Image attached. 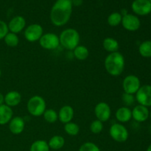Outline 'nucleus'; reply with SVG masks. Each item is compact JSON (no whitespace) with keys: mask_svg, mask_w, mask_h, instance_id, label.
<instances>
[{"mask_svg":"<svg viewBox=\"0 0 151 151\" xmlns=\"http://www.w3.org/2000/svg\"><path fill=\"white\" fill-rule=\"evenodd\" d=\"M9 130L14 135H19L24 131L25 128V121L22 116H13L8 123Z\"/></svg>","mask_w":151,"mask_h":151,"instance_id":"nucleus-15","label":"nucleus"},{"mask_svg":"<svg viewBox=\"0 0 151 151\" xmlns=\"http://www.w3.org/2000/svg\"><path fill=\"white\" fill-rule=\"evenodd\" d=\"M72 0H56L50 10L52 24L56 27L66 25L72 16Z\"/></svg>","mask_w":151,"mask_h":151,"instance_id":"nucleus-1","label":"nucleus"},{"mask_svg":"<svg viewBox=\"0 0 151 151\" xmlns=\"http://www.w3.org/2000/svg\"><path fill=\"white\" fill-rule=\"evenodd\" d=\"M13 117V111L12 108L7 105L0 106V125H7Z\"/></svg>","mask_w":151,"mask_h":151,"instance_id":"nucleus-19","label":"nucleus"},{"mask_svg":"<svg viewBox=\"0 0 151 151\" xmlns=\"http://www.w3.org/2000/svg\"><path fill=\"white\" fill-rule=\"evenodd\" d=\"M38 41L40 46L47 50H56L60 45L59 36L54 32L44 33Z\"/></svg>","mask_w":151,"mask_h":151,"instance_id":"nucleus-6","label":"nucleus"},{"mask_svg":"<svg viewBox=\"0 0 151 151\" xmlns=\"http://www.w3.org/2000/svg\"><path fill=\"white\" fill-rule=\"evenodd\" d=\"M50 148L47 142L43 139H38L32 143L29 151H50Z\"/></svg>","mask_w":151,"mask_h":151,"instance_id":"nucleus-24","label":"nucleus"},{"mask_svg":"<svg viewBox=\"0 0 151 151\" xmlns=\"http://www.w3.org/2000/svg\"><path fill=\"white\" fill-rule=\"evenodd\" d=\"M122 16L119 12H114L111 13L107 19V22L109 26L111 27H116L119 25L122 22Z\"/></svg>","mask_w":151,"mask_h":151,"instance_id":"nucleus-28","label":"nucleus"},{"mask_svg":"<svg viewBox=\"0 0 151 151\" xmlns=\"http://www.w3.org/2000/svg\"><path fill=\"white\" fill-rule=\"evenodd\" d=\"M22 94L17 91H8L4 95V104L10 108L16 107L22 101Z\"/></svg>","mask_w":151,"mask_h":151,"instance_id":"nucleus-18","label":"nucleus"},{"mask_svg":"<svg viewBox=\"0 0 151 151\" xmlns=\"http://www.w3.org/2000/svg\"><path fill=\"white\" fill-rule=\"evenodd\" d=\"M141 87L139 78L134 75H129L124 78L122 81V88L124 92L130 94H136Z\"/></svg>","mask_w":151,"mask_h":151,"instance_id":"nucleus-8","label":"nucleus"},{"mask_svg":"<svg viewBox=\"0 0 151 151\" xmlns=\"http://www.w3.org/2000/svg\"><path fill=\"white\" fill-rule=\"evenodd\" d=\"M109 135L113 140L119 143L125 142L129 137V132L122 123H113L109 128Z\"/></svg>","mask_w":151,"mask_h":151,"instance_id":"nucleus-5","label":"nucleus"},{"mask_svg":"<svg viewBox=\"0 0 151 151\" xmlns=\"http://www.w3.org/2000/svg\"><path fill=\"white\" fill-rule=\"evenodd\" d=\"M79 151H101L100 147L94 142H86L81 145L79 148Z\"/></svg>","mask_w":151,"mask_h":151,"instance_id":"nucleus-30","label":"nucleus"},{"mask_svg":"<svg viewBox=\"0 0 151 151\" xmlns=\"http://www.w3.org/2000/svg\"><path fill=\"white\" fill-rule=\"evenodd\" d=\"M148 1H150V2L151 3V0H148Z\"/></svg>","mask_w":151,"mask_h":151,"instance_id":"nucleus-38","label":"nucleus"},{"mask_svg":"<svg viewBox=\"0 0 151 151\" xmlns=\"http://www.w3.org/2000/svg\"><path fill=\"white\" fill-rule=\"evenodd\" d=\"M1 69H0V78H1Z\"/></svg>","mask_w":151,"mask_h":151,"instance_id":"nucleus-36","label":"nucleus"},{"mask_svg":"<svg viewBox=\"0 0 151 151\" xmlns=\"http://www.w3.org/2000/svg\"><path fill=\"white\" fill-rule=\"evenodd\" d=\"M125 66V58L119 52L109 53L105 58V69L109 75L113 77H118L122 75Z\"/></svg>","mask_w":151,"mask_h":151,"instance_id":"nucleus-2","label":"nucleus"},{"mask_svg":"<svg viewBox=\"0 0 151 151\" xmlns=\"http://www.w3.org/2000/svg\"><path fill=\"white\" fill-rule=\"evenodd\" d=\"M135 98L139 105L151 107V85L141 86L136 93Z\"/></svg>","mask_w":151,"mask_h":151,"instance_id":"nucleus-9","label":"nucleus"},{"mask_svg":"<svg viewBox=\"0 0 151 151\" xmlns=\"http://www.w3.org/2000/svg\"><path fill=\"white\" fill-rule=\"evenodd\" d=\"M4 41L7 47L13 48V47H17L19 44V38L17 34L9 32L4 38Z\"/></svg>","mask_w":151,"mask_h":151,"instance_id":"nucleus-25","label":"nucleus"},{"mask_svg":"<svg viewBox=\"0 0 151 151\" xmlns=\"http://www.w3.org/2000/svg\"><path fill=\"white\" fill-rule=\"evenodd\" d=\"M44 34V29L39 24H32L24 29V35L28 42H36L40 40Z\"/></svg>","mask_w":151,"mask_h":151,"instance_id":"nucleus-7","label":"nucleus"},{"mask_svg":"<svg viewBox=\"0 0 151 151\" xmlns=\"http://www.w3.org/2000/svg\"><path fill=\"white\" fill-rule=\"evenodd\" d=\"M94 114L96 118L102 122H106L110 119L111 109L110 106L105 102H100L94 107Z\"/></svg>","mask_w":151,"mask_h":151,"instance_id":"nucleus-10","label":"nucleus"},{"mask_svg":"<svg viewBox=\"0 0 151 151\" xmlns=\"http://www.w3.org/2000/svg\"><path fill=\"white\" fill-rule=\"evenodd\" d=\"M103 128H104L103 122L98 120V119H95V120L91 122V123L90 124L89 129L92 134H99L103 131Z\"/></svg>","mask_w":151,"mask_h":151,"instance_id":"nucleus-29","label":"nucleus"},{"mask_svg":"<svg viewBox=\"0 0 151 151\" xmlns=\"http://www.w3.org/2000/svg\"><path fill=\"white\" fill-rule=\"evenodd\" d=\"M146 151H151V144L148 146V147H147V150H146Z\"/></svg>","mask_w":151,"mask_h":151,"instance_id":"nucleus-35","label":"nucleus"},{"mask_svg":"<svg viewBox=\"0 0 151 151\" xmlns=\"http://www.w3.org/2000/svg\"><path fill=\"white\" fill-rule=\"evenodd\" d=\"M122 101L125 106L126 107H129V106H133L136 101L135 96L134 94H127V93L124 92L122 95Z\"/></svg>","mask_w":151,"mask_h":151,"instance_id":"nucleus-31","label":"nucleus"},{"mask_svg":"<svg viewBox=\"0 0 151 151\" xmlns=\"http://www.w3.org/2000/svg\"><path fill=\"white\" fill-rule=\"evenodd\" d=\"M132 111V119L137 122H144L147 120L150 116L148 108L141 105L134 106Z\"/></svg>","mask_w":151,"mask_h":151,"instance_id":"nucleus-14","label":"nucleus"},{"mask_svg":"<svg viewBox=\"0 0 151 151\" xmlns=\"http://www.w3.org/2000/svg\"><path fill=\"white\" fill-rule=\"evenodd\" d=\"M73 55L75 58L78 60H85L89 55V51L88 48L84 45H79L73 50Z\"/></svg>","mask_w":151,"mask_h":151,"instance_id":"nucleus-22","label":"nucleus"},{"mask_svg":"<svg viewBox=\"0 0 151 151\" xmlns=\"http://www.w3.org/2000/svg\"><path fill=\"white\" fill-rule=\"evenodd\" d=\"M64 131L68 135L71 137H75L80 133V127L75 122H70L64 124Z\"/></svg>","mask_w":151,"mask_h":151,"instance_id":"nucleus-27","label":"nucleus"},{"mask_svg":"<svg viewBox=\"0 0 151 151\" xmlns=\"http://www.w3.org/2000/svg\"><path fill=\"white\" fill-rule=\"evenodd\" d=\"M8 32L9 29L7 24L4 21L0 20V40L4 39V38Z\"/></svg>","mask_w":151,"mask_h":151,"instance_id":"nucleus-32","label":"nucleus"},{"mask_svg":"<svg viewBox=\"0 0 151 151\" xmlns=\"http://www.w3.org/2000/svg\"><path fill=\"white\" fill-rule=\"evenodd\" d=\"M27 109L32 116H42L47 109V103L42 97L34 95L29 99L27 103Z\"/></svg>","mask_w":151,"mask_h":151,"instance_id":"nucleus-4","label":"nucleus"},{"mask_svg":"<svg viewBox=\"0 0 151 151\" xmlns=\"http://www.w3.org/2000/svg\"><path fill=\"white\" fill-rule=\"evenodd\" d=\"M115 117L119 123H126L132 119V111L129 107L122 106L116 110Z\"/></svg>","mask_w":151,"mask_h":151,"instance_id":"nucleus-17","label":"nucleus"},{"mask_svg":"<svg viewBox=\"0 0 151 151\" xmlns=\"http://www.w3.org/2000/svg\"><path fill=\"white\" fill-rule=\"evenodd\" d=\"M49 147L50 149L58 150L61 149L65 145V139L62 136L55 135L50 138L48 142Z\"/></svg>","mask_w":151,"mask_h":151,"instance_id":"nucleus-21","label":"nucleus"},{"mask_svg":"<svg viewBox=\"0 0 151 151\" xmlns=\"http://www.w3.org/2000/svg\"><path fill=\"white\" fill-rule=\"evenodd\" d=\"M131 9L137 16H147L151 13V3L148 0H134Z\"/></svg>","mask_w":151,"mask_h":151,"instance_id":"nucleus-12","label":"nucleus"},{"mask_svg":"<svg viewBox=\"0 0 151 151\" xmlns=\"http://www.w3.org/2000/svg\"><path fill=\"white\" fill-rule=\"evenodd\" d=\"M103 47L108 52H116L119 50V44L116 39L111 38V37H108V38H106L103 40Z\"/></svg>","mask_w":151,"mask_h":151,"instance_id":"nucleus-20","label":"nucleus"},{"mask_svg":"<svg viewBox=\"0 0 151 151\" xmlns=\"http://www.w3.org/2000/svg\"><path fill=\"white\" fill-rule=\"evenodd\" d=\"M72 5L75 7H79L83 4V0H72Z\"/></svg>","mask_w":151,"mask_h":151,"instance_id":"nucleus-33","label":"nucleus"},{"mask_svg":"<svg viewBox=\"0 0 151 151\" xmlns=\"http://www.w3.org/2000/svg\"><path fill=\"white\" fill-rule=\"evenodd\" d=\"M149 117H150L151 119V111H150V116H149Z\"/></svg>","mask_w":151,"mask_h":151,"instance_id":"nucleus-37","label":"nucleus"},{"mask_svg":"<svg viewBox=\"0 0 151 151\" xmlns=\"http://www.w3.org/2000/svg\"><path fill=\"white\" fill-rule=\"evenodd\" d=\"M121 24L123 28L130 32L137 31L141 27V21L136 15L128 13L125 16H122Z\"/></svg>","mask_w":151,"mask_h":151,"instance_id":"nucleus-11","label":"nucleus"},{"mask_svg":"<svg viewBox=\"0 0 151 151\" xmlns=\"http://www.w3.org/2000/svg\"><path fill=\"white\" fill-rule=\"evenodd\" d=\"M44 116V120L46 121L48 123H55V122H57V120L58 119V112L55 110L52 109H46V111H44V113L42 115Z\"/></svg>","mask_w":151,"mask_h":151,"instance_id":"nucleus-26","label":"nucleus"},{"mask_svg":"<svg viewBox=\"0 0 151 151\" xmlns=\"http://www.w3.org/2000/svg\"><path fill=\"white\" fill-rule=\"evenodd\" d=\"M60 45H61L66 50L73 51L80 44L81 35L74 28H67L60 32L59 35Z\"/></svg>","mask_w":151,"mask_h":151,"instance_id":"nucleus-3","label":"nucleus"},{"mask_svg":"<svg viewBox=\"0 0 151 151\" xmlns=\"http://www.w3.org/2000/svg\"><path fill=\"white\" fill-rule=\"evenodd\" d=\"M150 130H151V125H150Z\"/></svg>","mask_w":151,"mask_h":151,"instance_id":"nucleus-39","label":"nucleus"},{"mask_svg":"<svg viewBox=\"0 0 151 151\" xmlns=\"http://www.w3.org/2000/svg\"><path fill=\"white\" fill-rule=\"evenodd\" d=\"M58 115L59 121L61 123L66 124L68 122H72V119L75 116V111L71 106L65 105L60 108Z\"/></svg>","mask_w":151,"mask_h":151,"instance_id":"nucleus-16","label":"nucleus"},{"mask_svg":"<svg viewBox=\"0 0 151 151\" xmlns=\"http://www.w3.org/2000/svg\"><path fill=\"white\" fill-rule=\"evenodd\" d=\"M139 52L140 55L145 58H151V41L146 40L140 44L139 46Z\"/></svg>","mask_w":151,"mask_h":151,"instance_id":"nucleus-23","label":"nucleus"},{"mask_svg":"<svg viewBox=\"0 0 151 151\" xmlns=\"http://www.w3.org/2000/svg\"><path fill=\"white\" fill-rule=\"evenodd\" d=\"M4 104V96L0 92V106Z\"/></svg>","mask_w":151,"mask_h":151,"instance_id":"nucleus-34","label":"nucleus"},{"mask_svg":"<svg viewBox=\"0 0 151 151\" xmlns=\"http://www.w3.org/2000/svg\"><path fill=\"white\" fill-rule=\"evenodd\" d=\"M9 32L18 34L26 28V20L22 16H16L13 17L7 24Z\"/></svg>","mask_w":151,"mask_h":151,"instance_id":"nucleus-13","label":"nucleus"}]
</instances>
